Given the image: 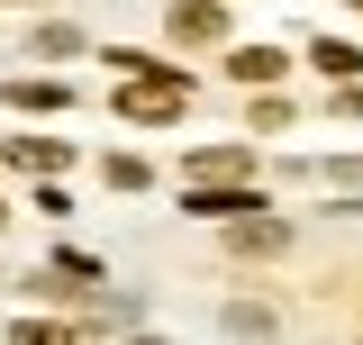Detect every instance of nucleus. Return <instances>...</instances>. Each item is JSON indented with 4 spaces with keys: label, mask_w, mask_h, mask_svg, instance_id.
<instances>
[{
    "label": "nucleus",
    "mask_w": 363,
    "mask_h": 345,
    "mask_svg": "<svg viewBox=\"0 0 363 345\" xmlns=\"http://www.w3.org/2000/svg\"><path fill=\"white\" fill-rule=\"evenodd\" d=\"M118 109H128V119H182V109H191V82H182V73H155V64H128Z\"/></svg>",
    "instance_id": "obj_1"
},
{
    "label": "nucleus",
    "mask_w": 363,
    "mask_h": 345,
    "mask_svg": "<svg viewBox=\"0 0 363 345\" xmlns=\"http://www.w3.org/2000/svg\"><path fill=\"white\" fill-rule=\"evenodd\" d=\"M164 37L173 45H209V37H227V9L218 0H173L164 9Z\"/></svg>",
    "instance_id": "obj_2"
},
{
    "label": "nucleus",
    "mask_w": 363,
    "mask_h": 345,
    "mask_svg": "<svg viewBox=\"0 0 363 345\" xmlns=\"http://www.w3.org/2000/svg\"><path fill=\"white\" fill-rule=\"evenodd\" d=\"M245 172H255L245 146H209V155H191V164H182V182H245Z\"/></svg>",
    "instance_id": "obj_3"
},
{
    "label": "nucleus",
    "mask_w": 363,
    "mask_h": 345,
    "mask_svg": "<svg viewBox=\"0 0 363 345\" xmlns=\"http://www.w3.org/2000/svg\"><path fill=\"white\" fill-rule=\"evenodd\" d=\"M281 246H291V227H281V218L236 209V255H281Z\"/></svg>",
    "instance_id": "obj_4"
},
{
    "label": "nucleus",
    "mask_w": 363,
    "mask_h": 345,
    "mask_svg": "<svg viewBox=\"0 0 363 345\" xmlns=\"http://www.w3.org/2000/svg\"><path fill=\"white\" fill-rule=\"evenodd\" d=\"M191 209H200V218H236V209H264V200L236 191V182H191Z\"/></svg>",
    "instance_id": "obj_5"
},
{
    "label": "nucleus",
    "mask_w": 363,
    "mask_h": 345,
    "mask_svg": "<svg viewBox=\"0 0 363 345\" xmlns=\"http://www.w3.org/2000/svg\"><path fill=\"white\" fill-rule=\"evenodd\" d=\"M309 64H327L336 82H354V73H363V55H354L345 37H318V45H309Z\"/></svg>",
    "instance_id": "obj_6"
},
{
    "label": "nucleus",
    "mask_w": 363,
    "mask_h": 345,
    "mask_svg": "<svg viewBox=\"0 0 363 345\" xmlns=\"http://www.w3.org/2000/svg\"><path fill=\"white\" fill-rule=\"evenodd\" d=\"M9 164H18V172H55V164H64V146H55V136H18Z\"/></svg>",
    "instance_id": "obj_7"
},
{
    "label": "nucleus",
    "mask_w": 363,
    "mask_h": 345,
    "mask_svg": "<svg viewBox=\"0 0 363 345\" xmlns=\"http://www.w3.org/2000/svg\"><path fill=\"white\" fill-rule=\"evenodd\" d=\"M236 82H281V55L272 45H236Z\"/></svg>",
    "instance_id": "obj_8"
},
{
    "label": "nucleus",
    "mask_w": 363,
    "mask_h": 345,
    "mask_svg": "<svg viewBox=\"0 0 363 345\" xmlns=\"http://www.w3.org/2000/svg\"><path fill=\"white\" fill-rule=\"evenodd\" d=\"M227 336H272V309L264 300H236L227 309Z\"/></svg>",
    "instance_id": "obj_9"
},
{
    "label": "nucleus",
    "mask_w": 363,
    "mask_h": 345,
    "mask_svg": "<svg viewBox=\"0 0 363 345\" xmlns=\"http://www.w3.org/2000/svg\"><path fill=\"white\" fill-rule=\"evenodd\" d=\"M9 100H18V109H64V91H55V82H9Z\"/></svg>",
    "instance_id": "obj_10"
},
{
    "label": "nucleus",
    "mask_w": 363,
    "mask_h": 345,
    "mask_svg": "<svg viewBox=\"0 0 363 345\" xmlns=\"http://www.w3.org/2000/svg\"><path fill=\"white\" fill-rule=\"evenodd\" d=\"M0 218H9V209H0Z\"/></svg>",
    "instance_id": "obj_11"
},
{
    "label": "nucleus",
    "mask_w": 363,
    "mask_h": 345,
    "mask_svg": "<svg viewBox=\"0 0 363 345\" xmlns=\"http://www.w3.org/2000/svg\"><path fill=\"white\" fill-rule=\"evenodd\" d=\"M354 9H363V0H354Z\"/></svg>",
    "instance_id": "obj_12"
}]
</instances>
